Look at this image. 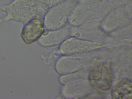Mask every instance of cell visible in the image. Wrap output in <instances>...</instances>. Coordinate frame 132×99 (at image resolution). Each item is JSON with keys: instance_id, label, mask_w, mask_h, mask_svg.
Instances as JSON below:
<instances>
[{"instance_id": "obj_1", "label": "cell", "mask_w": 132, "mask_h": 99, "mask_svg": "<svg viewBox=\"0 0 132 99\" xmlns=\"http://www.w3.org/2000/svg\"><path fill=\"white\" fill-rule=\"evenodd\" d=\"M43 32V27L40 22L38 20H34L24 27L21 36L24 43L29 44L39 39Z\"/></svg>"}, {"instance_id": "obj_2", "label": "cell", "mask_w": 132, "mask_h": 99, "mask_svg": "<svg viewBox=\"0 0 132 99\" xmlns=\"http://www.w3.org/2000/svg\"><path fill=\"white\" fill-rule=\"evenodd\" d=\"M56 30L43 34L39 39L38 42L40 45L44 47H48L57 45L61 43L68 37V28Z\"/></svg>"}]
</instances>
